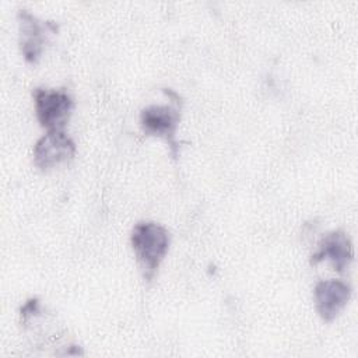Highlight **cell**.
Wrapping results in <instances>:
<instances>
[{
	"label": "cell",
	"mask_w": 358,
	"mask_h": 358,
	"mask_svg": "<svg viewBox=\"0 0 358 358\" xmlns=\"http://www.w3.org/2000/svg\"><path fill=\"white\" fill-rule=\"evenodd\" d=\"M130 242L144 280L151 281L169 249L168 229L152 221H141L133 227Z\"/></svg>",
	"instance_id": "obj_1"
},
{
	"label": "cell",
	"mask_w": 358,
	"mask_h": 358,
	"mask_svg": "<svg viewBox=\"0 0 358 358\" xmlns=\"http://www.w3.org/2000/svg\"><path fill=\"white\" fill-rule=\"evenodd\" d=\"M32 95L39 124L48 131L63 130L74 109V101L71 95L63 88H35Z\"/></svg>",
	"instance_id": "obj_2"
},
{
	"label": "cell",
	"mask_w": 358,
	"mask_h": 358,
	"mask_svg": "<svg viewBox=\"0 0 358 358\" xmlns=\"http://www.w3.org/2000/svg\"><path fill=\"white\" fill-rule=\"evenodd\" d=\"M176 105H150L140 112V126L143 131L148 136L164 138L169 144L173 158L179 154L175 136L180 120V109Z\"/></svg>",
	"instance_id": "obj_3"
},
{
	"label": "cell",
	"mask_w": 358,
	"mask_h": 358,
	"mask_svg": "<svg viewBox=\"0 0 358 358\" xmlns=\"http://www.w3.org/2000/svg\"><path fill=\"white\" fill-rule=\"evenodd\" d=\"M20 29V46L24 59L36 64L41 59L43 43L46 42L48 32H56L57 25L52 21H41L28 10H20L17 14Z\"/></svg>",
	"instance_id": "obj_4"
},
{
	"label": "cell",
	"mask_w": 358,
	"mask_h": 358,
	"mask_svg": "<svg viewBox=\"0 0 358 358\" xmlns=\"http://www.w3.org/2000/svg\"><path fill=\"white\" fill-rule=\"evenodd\" d=\"M76 143L63 130L46 131L34 145V164L41 171H48L70 161L76 154Z\"/></svg>",
	"instance_id": "obj_5"
},
{
	"label": "cell",
	"mask_w": 358,
	"mask_h": 358,
	"mask_svg": "<svg viewBox=\"0 0 358 358\" xmlns=\"http://www.w3.org/2000/svg\"><path fill=\"white\" fill-rule=\"evenodd\" d=\"M315 305L324 322L334 320L351 298V287L341 280H322L313 289Z\"/></svg>",
	"instance_id": "obj_6"
},
{
	"label": "cell",
	"mask_w": 358,
	"mask_h": 358,
	"mask_svg": "<svg viewBox=\"0 0 358 358\" xmlns=\"http://www.w3.org/2000/svg\"><path fill=\"white\" fill-rule=\"evenodd\" d=\"M329 260L333 268L338 273H344L354 259V248L351 239L343 229H336L326 234L320 243L317 252L310 257V264H317L322 260Z\"/></svg>",
	"instance_id": "obj_7"
},
{
	"label": "cell",
	"mask_w": 358,
	"mask_h": 358,
	"mask_svg": "<svg viewBox=\"0 0 358 358\" xmlns=\"http://www.w3.org/2000/svg\"><path fill=\"white\" fill-rule=\"evenodd\" d=\"M39 312H41V309H39V299H38V298H29V299L21 306V309H20L21 323H22L24 326H27V323H28L32 317L38 316Z\"/></svg>",
	"instance_id": "obj_8"
}]
</instances>
